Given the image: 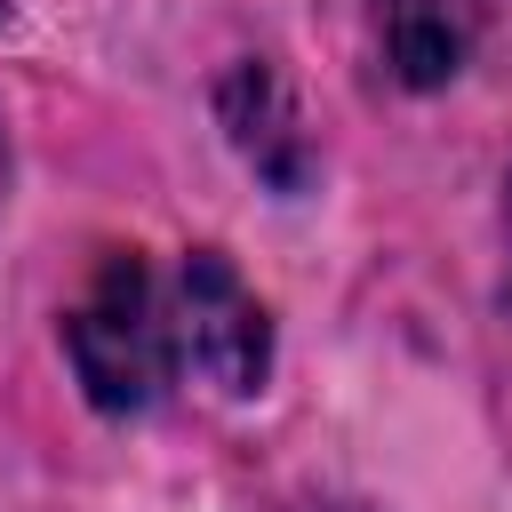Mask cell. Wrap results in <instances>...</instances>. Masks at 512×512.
I'll use <instances>...</instances> for the list:
<instances>
[{
    "label": "cell",
    "instance_id": "obj_6",
    "mask_svg": "<svg viewBox=\"0 0 512 512\" xmlns=\"http://www.w3.org/2000/svg\"><path fill=\"white\" fill-rule=\"evenodd\" d=\"M504 224H512V184H504Z\"/></svg>",
    "mask_w": 512,
    "mask_h": 512
},
{
    "label": "cell",
    "instance_id": "obj_2",
    "mask_svg": "<svg viewBox=\"0 0 512 512\" xmlns=\"http://www.w3.org/2000/svg\"><path fill=\"white\" fill-rule=\"evenodd\" d=\"M176 360H192L216 392L248 400L272 368V320L256 304V288L216 256V248H192L184 272H176Z\"/></svg>",
    "mask_w": 512,
    "mask_h": 512
},
{
    "label": "cell",
    "instance_id": "obj_7",
    "mask_svg": "<svg viewBox=\"0 0 512 512\" xmlns=\"http://www.w3.org/2000/svg\"><path fill=\"white\" fill-rule=\"evenodd\" d=\"M0 16H8V0H0Z\"/></svg>",
    "mask_w": 512,
    "mask_h": 512
},
{
    "label": "cell",
    "instance_id": "obj_1",
    "mask_svg": "<svg viewBox=\"0 0 512 512\" xmlns=\"http://www.w3.org/2000/svg\"><path fill=\"white\" fill-rule=\"evenodd\" d=\"M64 352H72V376L80 392L104 408V416H144L160 392H168V368H176V320L144 272L136 248H112L88 280V296L64 312Z\"/></svg>",
    "mask_w": 512,
    "mask_h": 512
},
{
    "label": "cell",
    "instance_id": "obj_5",
    "mask_svg": "<svg viewBox=\"0 0 512 512\" xmlns=\"http://www.w3.org/2000/svg\"><path fill=\"white\" fill-rule=\"evenodd\" d=\"M0 200H8V136H0Z\"/></svg>",
    "mask_w": 512,
    "mask_h": 512
},
{
    "label": "cell",
    "instance_id": "obj_4",
    "mask_svg": "<svg viewBox=\"0 0 512 512\" xmlns=\"http://www.w3.org/2000/svg\"><path fill=\"white\" fill-rule=\"evenodd\" d=\"M224 128H232V144H240L280 192L304 184V136H296L288 96H280V80H272L264 64H240V72L224 80Z\"/></svg>",
    "mask_w": 512,
    "mask_h": 512
},
{
    "label": "cell",
    "instance_id": "obj_3",
    "mask_svg": "<svg viewBox=\"0 0 512 512\" xmlns=\"http://www.w3.org/2000/svg\"><path fill=\"white\" fill-rule=\"evenodd\" d=\"M376 24L400 88H448L480 40V0H376Z\"/></svg>",
    "mask_w": 512,
    "mask_h": 512
}]
</instances>
